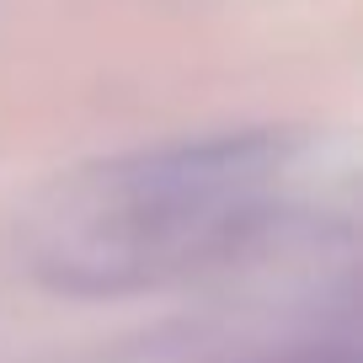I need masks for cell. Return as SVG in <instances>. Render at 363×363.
Listing matches in <instances>:
<instances>
[{"mask_svg":"<svg viewBox=\"0 0 363 363\" xmlns=\"http://www.w3.org/2000/svg\"><path fill=\"white\" fill-rule=\"evenodd\" d=\"M294 187V139L251 128L59 177L22 219V267L69 299H123L240 251Z\"/></svg>","mask_w":363,"mask_h":363,"instance_id":"obj_1","label":"cell"}]
</instances>
